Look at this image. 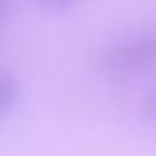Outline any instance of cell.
Here are the masks:
<instances>
[{
    "mask_svg": "<svg viewBox=\"0 0 156 156\" xmlns=\"http://www.w3.org/2000/svg\"><path fill=\"white\" fill-rule=\"evenodd\" d=\"M141 115H144V119L149 124L156 127V88H151L144 95V100H141Z\"/></svg>",
    "mask_w": 156,
    "mask_h": 156,
    "instance_id": "cell-3",
    "label": "cell"
},
{
    "mask_svg": "<svg viewBox=\"0 0 156 156\" xmlns=\"http://www.w3.org/2000/svg\"><path fill=\"white\" fill-rule=\"evenodd\" d=\"M44 10H51V12H63V10H71V7H76L78 2H83V0H37Z\"/></svg>",
    "mask_w": 156,
    "mask_h": 156,
    "instance_id": "cell-4",
    "label": "cell"
},
{
    "mask_svg": "<svg viewBox=\"0 0 156 156\" xmlns=\"http://www.w3.org/2000/svg\"><path fill=\"white\" fill-rule=\"evenodd\" d=\"M98 71L115 80L156 71V29H134L117 37L98 56Z\"/></svg>",
    "mask_w": 156,
    "mask_h": 156,
    "instance_id": "cell-1",
    "label": "cell"
},
{
    "mask_svg": "<svg viewBox=\"0 0 156 156\" xmlns=\"http://www.w3.org/2000/svg\"><path fill=\"white\" fill-rule=\"evenodd\" d=\"M7 7H10V0H0V24H2L5 15H7Z\"/></svg>",
    "mask_w": 156,
    "mask_h": 156,
    "instance_id": "cell-5",
    "label": "cell"
},
{
    "mask_svg": "<svg viewBox=\"0 0 156 156\" xmlns=\"http://www.w3.org/2000/svg\"><path fill=\"white\" fill-rule=\"evenodd\" d=\"M20 102V80L10 71H0V122L12 115Z\"/></svg>",
    "mask_w": 156,
    "mask_h": 156,
    "instance_id": "cell-2",
    "label": "cell"
}]
</instances>
